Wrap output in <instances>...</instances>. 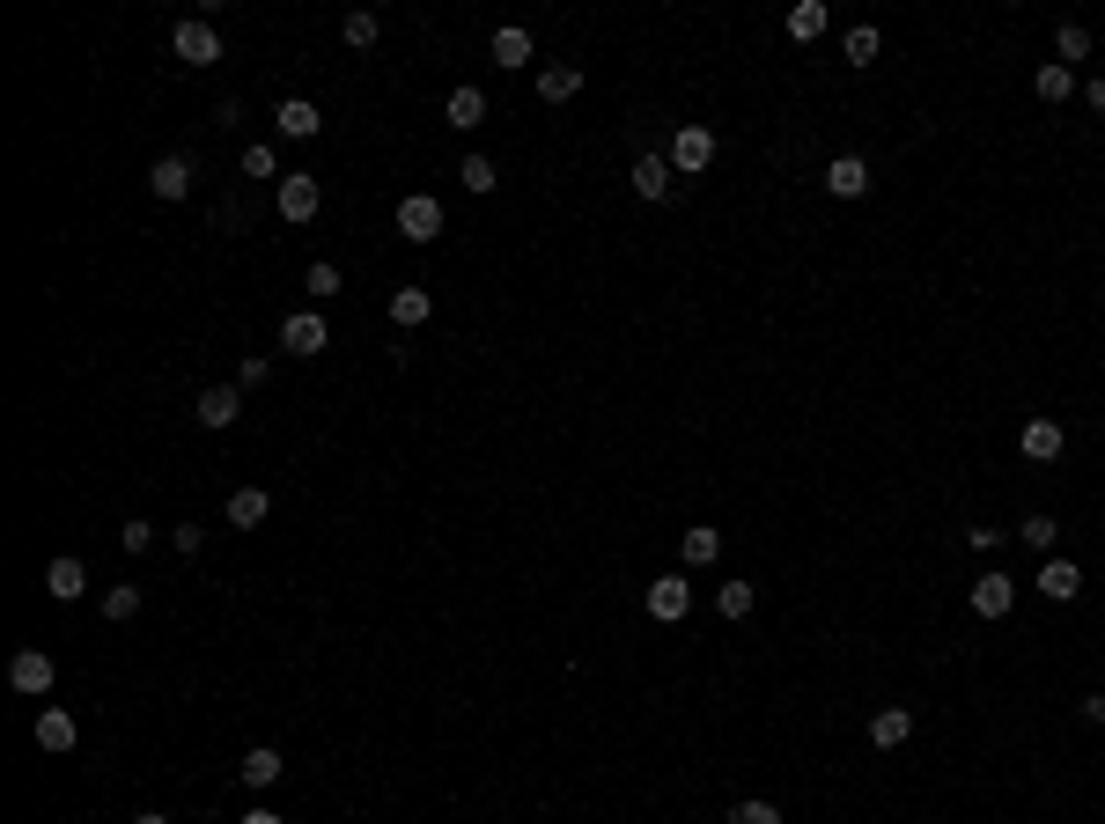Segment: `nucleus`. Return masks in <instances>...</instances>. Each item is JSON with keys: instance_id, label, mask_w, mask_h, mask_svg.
<instances>
[{"instance_id": "nucleus-1", "label": "nucleus", "mask_w": 1105, "mask_h": 824, "mask_svg": "<svg viewBox=\"0 0 1105 824\" xmlns=\"http://www.w3.org/2000/svg\"><path fill=\"white\" fill-rule=\"evenodd\" d=\"M398 236L406 243H435L442 236V199H428V192L398 199Z\"/></svg>"}, {"instance_id": "nucleus-2", "label": "nucleus", "mask_w": 1105, "mask_h": 824, "mask_svg": "<svg viewBox=\"0 0 1105 824\" xmlns=\"http://www.w3.org/2000/svg\"><path fill=\"white\" fill-rule=\"evenodd\" d=\"M663 155H671V170H678V177H700V170L715 163V133H708V125H686V133L663 147Z\"/></svg>"}, {"instance_id": "nucleus-3", "label": "nucleus", "mask_w": 1105, "mask_h": 824, "mask_svg": "<svg viewBox=\"0 0 1105 824\" xmlns=\"http://www.w3.org/2000/svg\"><path fill=\"white\" fill-rule=\"evenodd\" d=\"M52 678H59V662H52L45 648H23L15 662H8V684H15V692H30V700H45Z\"/></svg>"}, {"instance_id": "nucleus-4", "label": "nucleus", "mask_w": 1105, "mask_h": 824, "mask_svg": "<svg viewBox=\"0 0 1105 824\" xmlns=\"http://www.w3.org/2000/svg\"><path fill=\"white\" fill-rule=\"evenodd\" d=\"M170 52L185 59V67H214V59H221V30L214 23H177Z\"/></svg>"}, {"instance_id": "nucleus-5", "label": "nucleus", "mask_w": 1105, "mask_h": 824, "mask_svg": "<svg viewBox=\"0 0 1105 824\" xmlns=\"http://www.w3.org/2000/svg\"><path fill=\"white\" fill-rule=\"evenodd\" d=\"M199 427H214V435H221V427H236V412H244V390H236V383H214V390H199Z\"/></svg>"}, {"instance_id": "nucleus-6", "label": "nucleus", "mask_w": 1105, "mask_h": 824, "mask_svg": "<svg viewBox=\"0 0 1105 824\" xmlns=\"http://www.w3.org/2000/svg\"><path fill=\"white\" fill-rule=\"evenodd\" d=\"M318 177H280V221H295V229H302V221H318Z\"/></svg>"}, {"instance_id": "nucleus-7", "label": "nucleus", "mask_w": 1105, "mask_h": 824, "mask_svg": "<svg viewBox=\"0 0 1105 824\" xmlns=\"http://www.w3.org/2000/svg\"><path fill=\"white\" fill-rule=\"evenodd\" d=\"M686 604H693V582L686 575H663V582H649V619H686Z\"/></svg>"}, {"instance_id": "nucleus-8", "label": "nucleus", "mask_w": 1105, "mask_h": 824, "mask_svg": "<svg viewBox=\"0 0 1105 824\" xmlns=\"http://www.w3.org/2000/svg\"><path fill=\"white\" fill-rule=\"evenodd\" d=\"M324 339H332V332H324L318 310H295L288 324H280V346H288V354H324Z\"/></svg>"}, {"instance_id": "nucleus-9", "label": "nucleus", "mask_w": 1105, "mask_h": 824, "mask_svg": "<svg viewBox=\"0 0 1105 824\" xmlns=\"http://www.w3.org/2000/svg\"><path fill=\"white\" fill-rule=\"evenodd\" d=\"M1017 449H1025L1031 464H1054L1061 449H1069V435H1061V420H1025V435H1017Z\"/></svg>"}, {"instance_id": "nucleus-10", "label": "nucleus", "mask_w": 1105, "mask_h": 824, "mask_svg": "<svg viewBox=\"0 0 1105 824\" xmlns=\"http://www.w3.org/2000/svg\"><path fill=\"white\" fill-rule=\"evenodd\" d=\"M826 192H833V199H862V192H870V163H862V155H833V163H826Z\"/></svg>"}, {"instance_id": "nucleus-11", "label": "nucleus", "mask_w": 1105, "mask_h": 824, "mask_svg": "<svg viewBox=\"0 0 1105 824\" xmlns=\"http://www.w3.org/2000/svg\"><path fill=\"white\" fill-rule=\"evenodd\" d=\"M965 604L981 611V619H1003V611L1017 604V582H1009V575H995V567H987L981 582H973V597H965Z\"/></svg>"}, {"instance_id": "nucleus-12", "label": "nucleus", "mask_w": 1105, "mask_h": 824, "mask_svg": "<svg viewBox=\"0 0 1105 824\" xmlns=\"http://www.w3.org/2000/svg\"><path fill=\"white\" fill-rule=\"evenodd\" d=\"M907 736H914V714H907V706H877V714H870V744H877V751H899Z\"/></svg>"}, {"instance_id": "nucleus-13", "label": "nucleus", "mask_w": 1105, "mask_h": 824, "mask_svg": "<svg viewBox=\"0 0 1105 824\" xmlns=\"http://www.w3.org/2000/svg\"><path fill=\"white\" fill-rule=\"evenodd\" d=\"M147 192L155 199H185L192 192V163H185V155H163V163L147 170Z\"/></svg>"}, {"instance_id": "nucleus-14", "label": "nucleus", "mask_w": 1105, "mask_h": 824, "mask_svg": "<svg viewBox=\"0 0 1105 824\" xmlns=\"http://www.w3.org/2000/svg\"><path fill=\"white\" fill-rule=\"evenodd\" d=\"M1039 589H1047V604H1069V597H1083V567H1069V559H1039Z\"/></svg>"}, {"instance_id": "nucleus-15", "label": "nucleus", "mask_w": 1105, "mask_h": 824, "mask_svg": "<svg viewBox=\"0 0 1105 824\" xmlns=\"http://www.w3.org/2000/svg\"><path fill=\"white\" fill-rule=\"evenodd\" d=\"M74 736H81V728H74L67 706H37V744H45V751H74Z\"/></svg>"}, {"instance_id": "nucleus-16", "label": "nucleus", "mask_w": 1105, "mask_h": 824, "mask_svg": "<svg viewBox=\"0 0 1105 824\" xmlns=\"http://www.w3.org/2000/svg\"><path fill=\"white\" fill-rule=\"evenodd\" d=\"M318 125H324V111H318V103H302V97H288V103H280V133H288V141H318Z\"/></svg>"}, {"instance_id": "nucleus-17", "label": "nucleus", "mask_w": 1105, "mask_h": 824, "mask_svg": "<svg viewBox=\"0 0 1105 824\" xmlns=\"http://www.w3.org/2000/svg\"><path fill=\"white\" fill-rule=\"evenodd\" d=\"M442 119L457 125V133H472V125L487 119V97H479V89L465 81V89H450V103H442Z\"/></svg>"}, {"instance_id": "nucleus-18", "label": "nucleus", "mask_w": 1105, "mask_h": 824, "mask_svg": "<svg viewBox=\"0 0 1105 824\" xmlns=\"http://www.w3.org/2000/svg\"><path fill=\"white\" fill-rule=\"evenodd\" d=\"M671 177H678V170H671V155H641V163H634V192L641 199H663V192H671Z\"/></svg>"}, {"instance_id": "nucleus-19", "label": "nucleus", "mask_w": 1105, "mask_h": 824, "mask_svg": "<svg viewBox=\"0 0 1105 824\" xmlns=\"http://www.w3.org/2000/svg\"><path fill=\"white\" fill-rule=\"evenodd\" d=\"M1031 89H1039V103H1069L1076 97V74L1061 67V59H1047V67L1031 74Z\"/></svg>"}, {"instance_id": "nucleus-20", "label": "nucleus", "mask_w": 1105, "mask_h": 824, "mask_svg": "<svg viewBox=\"0 0 1105 824\" xmlns=\"http://www.w3.org/2000/svg\"><path fill=\"white\" fill-rule=\"evenodd\" d=\"M45 589H52V597H59V604H74V597H81V589H89V567H81V559H52V575H45Z\"/></svg>"}, {"instance_id": "nucleus-21", "label": "nucleus", "mask_w": 1105, "mask_h": 824, "mask_svg": "<svg viewBox=\"0 0 1105 824\" xmlns=\"http://www.w3.org/2000/svg\"><path fill=\"white\" fill-rule=\"evenodd\" d=\"M487 52H494V67H509V74H516L523 59H531V30H516V23H509V30H494V45H487Z\"/></svg>"}, {"instance_id": "nucleus-22", "label": "nucleus", "mask_w": 1105, "mask_h": 824, "mask_svg": "<svg viewBox=\"0 0 1105 824\" xmlns=\"http://www.w3.org/2000/svg\"><path fill=\"white\" fill-rule=\"evenodd\" d=\"M428 310H435V302H428V288H398V294H391V324H398V332L428 324Z\"/></svg>"}, {"instance_id": "nucleus-23", "label": "nucleus", "mask_w": 1105, "mask_h": 824, "mask_svg": "<svg viewBox=\"0 0 1105 824\" xmlns=\"http://www.w3.org/2000/svg\"><path fill=\"white\" fill-rule=\"evenodd\" d=\"M266 515H273V501H266V493H258V486H244V493L229 501V523H236V531H258Z\"/></svg>"}, {"instance_id": "nucleus-24", "label": "nucleus", "mask_w": 1105, "mask_h": 824, "mask_svg": "<svg viewBox=\"0 0 1105 824\" xmlns=\"http://www.w3.org/2000/svg\"><path fill=\"white\" fill-rule=\"evenodd\" d=\"M273 780H280V751H273V744L244 751V788H273Z\"/></svg>"}, {"instance_id": "nucleus-25", "label": "nucleus", "mask_w": 1105, "mask_h": 824, "mask_svg": "<svg viewBox=\"0 0 1105 824\" xmlns=\"http://www.w3.org/2000/svg\"><path fill=\"white\" fill-rule=\"evenodd\" d=\"M575 89H583V67H545V74H539V97H545V103H567Z\"/></svg>"}, {"instance_id": "nucleus-26", "label": "nucleus", "mask_w": 1105, "mask_h": 824, "mask_svg": "<svg viewBox=\"0 0 1105 824\" xmlns=\"http://www.w3.org/2000/svg\"><path fill=\"white\" fill-rule=\"evenodd\" d=\"M1017 537H1025L1031 553L1047 559V553H1054V537H1061V523H1054V515H1025V523H1017Z\"/></svg>"}, {"instance_id": "nucleus-27", "label": "nucleus", "mask_w": 1105, "mask_h": 824, "mask_svg": "<svg viewBox=\"0 0 1105 824\" xmlns=\"http://www.w3.org/2000/svg\"><path fill=\"white\" fill-rule=\"evenodd\" d=\"M678 553H686V567H715L722 537H715V531H686V537H678Z\"/></svg>"}, {"instance_id": "nucleus-28", "label": "nucleus", "mask_w": 1105, "mask_h": 824, "mask_svg": "<svg viewBox=\"0 0 1105 824\" xmlns=\"http://www.w3.org/2000/svg\"><path fill=\"white\" fill-rule=\"evenodd\" d=\"M457 177H465V192H494V185H501V170H494L487 155H465V163H457Z\"/></svg>"}, {"instance_id": "nucleus-29", "label": "nucleus", "mask_w": 1105, "mask_h": 824, "mask_svg": "<svg viewBox=\"0 0 1105 824\" xmlns=\"http://www.w3.org/2000/svg\"><path fill=\"white\" fill-rule=\"evenodd\" d=\"M818 30H826V8H818V0H804V8H788V37H804V45H810Z\"/></svg>"}, {"instance_id": "nucleus-30", "label": "nucleus", "mask_w": 1105, "mask_h": 824, "mask_svg": "<svg viewBox=\"0 0 1105 824\" xmlns=\"http://www.w3.org/2000/svg\"><path fill=\"white\" fill-rule=\"evenodd\" d=\"M877 52H884V37H877L870 23H862V30H848V67H870Z\"/></svg>"}, {"instance_id": "nucleus-31", "label": "nucleus", "mask_w": 1105, "mask_h": 824, "mask_svg": "<svg viewBox=\"0 0 1105 824\" xmlns=\"http://www.w3.org/2000/svg\"><path fill=\"white\" fill-rule=\"evenodd\" d=\"M715 611H722V619H752V582H722Z\"/></svg>"}, {"instance_id": "nucleus-32", "label": "nucleus", "mask_w": 1105, "mask_h": 824, "mask_svg": "<svg viewBox=\"0 0 1105 824\" xmlns=\"http://www.w3.org/2000/svg\"><path fill=\"white\" fill-rule=\"evenodd\" d=\"M1054 52H1061V67H1069V59H1091V30H1083V23H1061Z\"/></svg>"}, {"instance_id": "nucleus-33", "label": "nucleus", "mask_w": 1105, "mask_h": 824, "mask_svg": "<svg viewBox=\"0 0 1105 824\" xmlns=\"http://www.w3.org/2000/svg\"><path fill=\"white\" fill-rule=\"evenodd\" d=\"M103 619H141V589H103Z\"/></svg>"}, {"instance_id": "nucleus-34", "label": "nucleus", "mask_w": 1105, "mask_h": 824, "mask_svg": "<svg viewBox=\"0 0 1105 824\" xmlns=\"http://www.w3.org/2000/svg\"><path fill=\"white\" fill-rule=\"evenodd\" d=\"M340 37H346L354 52H362V45H376V15H368V8H354V15L340 23Z\"/></svg>"}, {"instance_id": "nucleus-35", "label": "nucleus", "mask_w": 1105, "mask_h": 824, "mask_svg": "<svg viewBox=\"0 0 1105 824\" xmlns=\"http://www.w3.org/2000/svg\"><path fill=\"white\" fill-rule=\"evenodd\" d=\"M730 824H782V810H774V802H737Z\"/></svg>"}, {"instance_id": "nucleus-36", "label": "nucleus", "mask_w": 1105, "mask_h": 824, "mask_svg": "<svg viewBox=\"0 0 1105 824\" xmlns=\"http://www.w3.org/2000/svg\"><path fill=\"white\" fill-rule=\"evenodd\" d=\"M302 288H310V294H340V266H324V258H318V266L302 272Z\"/></svg>"}, {"instance_id": "nucleus-37", "label": "nucleus", "mask_w": 1105, "mask_h": 824, "mask_svg": "<svg viewBox=\"0 0 1105 824\" xmlns=\"http://www.w3.org/2000/svg\"><path fill=\"white\" fill-rule=\"evenodd\" d=\"M119 537H125V553H147V545H155V523H141V515H133Z\"/></svg>"}, {"instance_id": "nucleus-38", "label": "nucleus", "mask_w": 1105, "mask_h": 824, "mask_svg": "<svg viewBox=\"0 0 1105 824\" xmlns=\"http://www.w3.org/2000/svg\"><path fill=\"white\" fill-rule=\"evenodd\" d=\"M280 163H273V147H244V177H273Z\"/></svg>"}, {"instance_id": "nucleus-39", "label": "nucleus", "mask_w": 1105, "mask_h": 824, "mask_svg": "<svg viewBox=\"0 0 1105 824\" xmlns=\"http://www.w3.org/2000/svg\"><path fill=\"white\" fill-rule=\"evenodd\" d=\"M170 545H177V553H199V545H207V531H199V523H177Z\"/></svg>"}, {"instance_id": "nucleus-40", "label": "nucleus", "mask_w": 1105, "mask_h": 824, "mask_svg": "<svg viewBox=\"0 0 1105 824\" xmlns=\"http://www.w3.org/2000/svg\"><path fill=\"white\" fill-rule=\"evenodd\" d=\"M236 383H244V390H251V383H266V354H244V368H236Z\"/></svg>"}, {"instance_id": "nucleus-41", "label": "nucleus", "mask_w": 1105, "mask_h": 824, "mask_svg": "<svg viewBox=\"0 0 1105 824\" xmlns=\"http://www.w3.org/2000/svg\"><path fill=\"white\" fill-rule=\"evenodd\" d=\"M1083 722H1098V728H1105V692H1091V700H1083Z\"/></svg>"}, {"instance_id": "nucleus-42", "label": "nucleus", "mask_w": 1105, "mask_h": 824, "mask_svg": "<svg viewBox=\"0 0 1105 824\" xmlns=\"http://www.w3.org/2000/svg\"><path fill=\"white\" fill-rule=\"evenodd\" d=\"M1083 97H1091V111H1098V119H1105V74H1098V81H1091V89H1083Z\"/></svg>"}, {"instance_id": "nucleus-43", "label": "nucleus", "mask_w": 1105, "mask_h": 824, "mask_svg": "<svg viewBox=\"0 0 1105 824\" xmlns=\"http://www.w3.org/2000/svg\"><path fill=\"white\" fill-rule=\"evenodd\" d=\"M244 824H280V817H273V810H251V817Z\"/></svg>"}, {"instance_id": "nucleus-44", "label": "nucleus", "mask_w": 1105, "mask_h": 824, "mask_svg": "<svg viewBox=\"0 0 1105 824\" xmlns=\"http://www.w3.org/2000/svg\"><path fill=\"white\" fill-rule=\"evenodd\" d=\"M133 824H170V817H163V810H147V817H133Z\"/></svg>"}]
</instances>
